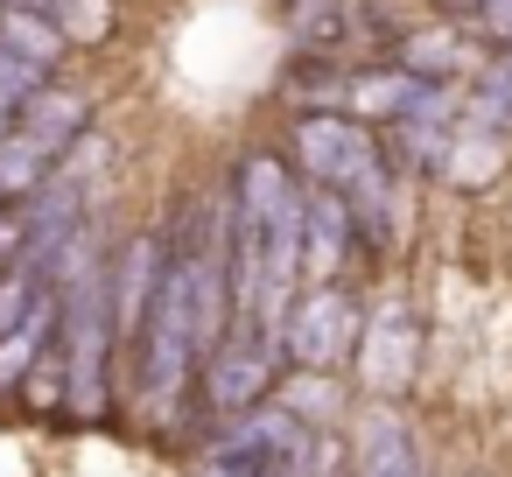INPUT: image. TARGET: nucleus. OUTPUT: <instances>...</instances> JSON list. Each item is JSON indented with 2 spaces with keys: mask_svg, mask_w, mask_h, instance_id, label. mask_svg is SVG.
I'll return each mask as SVG.
<instances>
[{
  "mask_svg": "<svg viewBox=\"0 0 512 477\" xmlns=\"http://www.w3.org/2000/svg\"><path fill=\"white\" fill-rule=\"evenodd\" d=\"M421 99H428V85L407 78L400 64H351L337 113H351V120H365V127H393V120H407Z\"/></svg>",
  "mask_w": 512,
  "mask_h": 477,
  "instance_id": "nucleus-9",
  "label": "nucleus"
},
{
  "mask_svg": "<svg viewBox=\"0 0 512 477\" xmlns=\"http://www.w3.org/2000/svg\"><path fill=\"white\" fill-rule=\"evenodd\" d=\"M260 477H295V470H288V463H267V470H260Z\"/></svg>",
  "mask_w": 512,
  "mask_h": 477,
  "instance_id": "nucleus-20",
  "label": "nucleus"
},
{
  "mask_svg": "<svg viewBox=\"0 0 512 477\" xmlns=\"http://www.w3.org/2000/svg\"><path fill=\"white\" fill-rule=\"evenodd\" d=\"M358 330H365V288L358 281H309L281 309L274 344L295 372H351Z\"/></svg>",
  "mask_w": 512,
  "mask_h": 477,
  "instance_id": "nucleus-2",
  "label": "nucleus"
},
{
  "mask_svg": "<svg viewBox=\"0 0 512 477\" xmlns=\"http://www.w3.org/2000/svg\"><path fill=\"white\" fill-rule=\"evenodd\" d=\"M288 8H309V0H281V15H288Z\"/></svg>",
  "mask_w": 512,
  "mask_h": 477,
  "instance_id": "nucleus-21",
  "label": "nucleus"
},
{
  "mask_svg": "<svg viewBox=\"0 0 512 477\" xmlns=\"http://www.w3.org/2000/svg\"><path fill=\"white\" fill-rule=\"evenodd\" d=\"M50 85V71H36V64H22L15 50H0V99H8V106H22L29 92H43Z\"/></svg>",
  "mask_w": 512,
  "mask_h": 477,
  "instance_id": "nucleus-17",
  "label": "nucleus"
},
{
  "mask_svg": "<svg viewBox=\"0 0 512 477\" xmlns=\"http://www.w3.org/2000/svg\"><path fill=\"white\" fill-rule=\"evenodd\" d=\"M15 127H22L36 148L64 155L78 134H92V127H99V85H92V78H71V71H57L43 92H29V99L15 106Z\"/></svg>",
  "mask_w": 512,
  "mask_h": 477,
  "instance_id": "nucleus-8",
  "label": "nucleus"
},
{
  "mask_svg": "<svg viewBox=\"0 0 512 477\" xmlns=\"http://www.w3.org/2000/svg\"><path fill=\"white\" fill-rule=\"evenodd\" d=\"M15 400H22L29 414H43V421H64V400H71V393H64V358H57V344L36 358V372L22 379V393H15Z\"/></svg>",
  "mask_w": 512,
  "mask_h": 477,
  "instance_id": "nucleus-16",
  "label": "nucleus"
},
{
  "mask_svg": "<svg viewBox=\"0 0 512 477\" xmlns=\"http://www.w3.org/2000/svg\"><path fill=\"white\" fill-rule=\"evenodd\" d=\"M484 43L463 29V22H442V15H414L407 22V36L379 57V64H400L407 78H421V85H470L477 71H484Z\"/></svg>",
  "mask_w": 512,
  "mask_h": 477,
  "instance_id": "nucleus-5",
  "label": "nucleus"
},
{
  "mask_svg": "<svg viewBox=\"0 0 512 477\" xmlns=\"http://www.w3.org/2000/svg\"><path fill=\"white\" fill-rule=\"evenodd\" d=\"M190 477H260L246 456H225V449H190Z\"/></svg>",
  "mask_w": 512,
  "mask_h": 477,
  "instance_id": "nucleus-18",
  "label": "nucleus"
},
{
  "mask_svg": "<svg viewBox=\"0 0 512 477\" xmlns=\"http://www.w3.org/2000/svg\"><path fill=\"white\" fill-rule=\"evenodd\" d=\"M274 400H281L302 428H344V421H351V407H358L351 372H295V365L281 372Z\"/></svg>",
  "mask_w": 512,
  "mask_h": 477,
  "instance_id": "nucleus-10",
  "label": "nucleus"
},
{
  "mask_svg": "<svg viewBox=\"0 0 512 477\" xmlns=\"http://www.w3.org/2000/svg\"><path fill=\"white\" fill-rule=\"evenodd\" d=\"M421 302L400 281H379V295H365V330H358V358H351V393L372 407H407L414 379H421Z\"/></svg>",
  "mask_w": 512,
  "mask_h": 477,
  "instance_id": "nucleus-1",
  "label": "nucleus"
},
{
  "mask_svg": "<svg viewBox=\"0 0 512 477\" xmlns=\"http://www.w3.org/2000/svg\"><path fill=\"white\" fill-rule=\"evenodd\" d=\"M365 253H358V218L344 204V190L309 183L302 190V288L309 281H358Z\"/></svg>",
  "mask_w": 512,
  "mask_h": 477,
  "instance_id": "nucleus-6",
  "label": "nucleus"
},
{
  "mask_svg": "<svg viewBox=\"0 0 512 477\" xmlns=\"http://www.w3.org/2000/svg\"><path fill=\"white\" fill-rule=\"evenodd\" d=\"M8 127H15V106H8V99H0V134H8Z\"/></svg>",
  "mask_w": 512,
  "mask_h": 477,
  "instance_id": "nucleus-19",
  "label": "nucleus"
},
{
  "mask_svg": "<svg viewBox=\"0 0 512 477\" xmlns=\"http://www.w3.org/2000/svg\"><path fill=\"white\" fill-rule=\"evenodd\" d=\"M50 22L71 43V57H92V50H106L120 36V0H57Z\"/></svg>",
  "mask_w": 512,
  "mask_h": 477,
  "instance_id": "nucleus-14",
  "label": "nucleus"
},
{
  "mask_svg": "<svg viewBox=\"0 0 512 477\" xmlns=\"http://www.w3.org/2000/svg\"><path fill=\"white\" fill-rule=\"evenodd\" d=\"M0 50H15L22 64H36V71H71V43L57 36V22L43 15V8H8L0 0Z\"/></svg>",
  "mask_w": 512,
  "mask_h": 477,
  "instance_id": "nucleus-11",
  "label": "nucleus"
},
{
  "mask_svg": "<svg viewBox=\"0 0 512 477\" xmlns=\"http://www.w3.org/2000/svg\"><path fill=\"white\" fill-rule=\"evenodd\" d=\"M57 344V295L29 316V323H15L8 337H0V400H15L22 393V379L36 372V358Z\"/></svg>",
  "mask_w": 512,
  "mask_h": 477,
  "instance_id": "nucleus-12",
  "label": "nucleus"
},
{
  "mask_svg": "<svg viewBox=\"0 0 512 477\" xmlns=\"http://www.w3.org/2000/svg\"><path fill=\"white\" fill-rule=\"evenodd\" d=\"M330 477H351V463H344V470H330Z\"/></svg>",
  "mask_w": 512,
  "mask_h": 477,
  "instance_id": "nucleus-22",
  "label": "nucleus"
},
{
  "mask_svg": "<svg viewBox=\"0 0 512 477\" xmlns=\"http://www.w3.org/2000/svg\"><path fill=\"white\" fill-rule=\"evenodd\" d=\"M505 176H512V120L491 113V106H477L463 92V113L449 127V155H442V176L435 183L456 190V197H491Z\"/></svg>",
  "mask_w": 512,
  "mask_h": 477,
  "instance_id": "nucleus-4",
  "label": "nucleus"
},
{
  "mask_svg": "<svg viewBox=\"0 0 512 477\" xmlns=\"http://www.w3.org/2000/svg\"><path fill=\"white\" fill-rule=\"evenodd\" d=\"M344 449H351V477H428L421 435L400 407H372V400H365V414L351 407Z\"/></svg>",
  "mask_w": 512,
  "mask_h": 477,
  "instance_id": "nucleus-7",
  "label": "nucleus"
},
{
  "mask_svg": "<svg viewBox=\"0 0 512 477\" xmlns=\"http://www.w3.org/2000/svg\"><path fill=\"white\" fill-rule=\"evenodd\" d=\"M50 169H57V155H50V148H36L22 127L0 134V204H29V197L50 183Z\"/></svg>",
  "mask_w": 512,
  "mask_h": 477,
  "instance_id": "nucleus-13",
  "label": "nucleus"
},
{
  "mask_svg": "<svg viewBox=\"0 0 512 477\" xmlns=\"http://www.w3.org/2000/svg\"><path fill=\"white\" fill-rule=\"evenodd\" d=\"M281 372H288V358H281L274 330H267V323H232V330L204 351V365H197V442H204L211 421H232V414L274 400Z\"/></svg>",
  "mask_w": 512,
  "mask_h": 477,
  "instance_id": "nucleus-3",
  "label": "nucleus"
},
{
  "mask_svg": "<svg viewBox=\"0 0 512 477\" xmlns=\"http://www.w3.org/2000/svg\"><path fill=\"white\" fill-rule=\"evenodd\" d=\"M50 302V274L22 253V260H8V267H0V337H8L15 323H29L36 309Z\"/></svg>",
  "mask_w": 512,
  "mask_h": 477,
  "instance_id": "nucleus-15",
  "label": "nucleus"
}]
</instances>
